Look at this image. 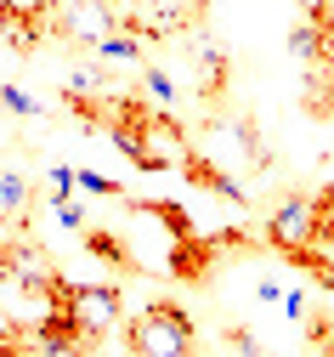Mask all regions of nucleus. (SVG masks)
Instances as JSON below:
<instances>
[{
	"mask_svg": "<svg viewBox=\"0 0 334 357\" xmlns=\"http://www.w3.org/2000/svg\"><path fill=\"white\" fill-rule=\"evenodd\" d=\"M125 351L130 357H193L199 351V324L176 301H148L125 324Z\"/></svg>",
	"mask_w": 334,
	"mask_h": 357,
	"instance_id": "obj_1",
	"label": "nucleus"
},
{
	"mask_svg": "<svg viewBox=\"0 0 334 357\" xmlns=\"http://www.w3.org/2000/svg\"><path fill=\"white\" fill-rule=\"evenodd\" d=\"M266 244H272L278 255L334 244V210H328L317 193H295V199H283V204L266 215Z\"/></svg>",
	"mask_w": 334,
	"mask_h": 357,
	"instance_id": "obj_2",
	"label": "nucleus"
},
{
	"mask_svg": "<svg viewBox=\"0 0 334 357\" xmlns=\"http://www.w3.org/2000/svg\"><path fill=\"white\" fill-rule=\"evenodd\" d=\"M289 57L306 68V79L334 74V0H301V17L289 23Z\"/></svg>",
	"mask_w": 334,
	"mask_h": 357,
	"instance_id": "obj_3",
	"label": "nucleus"
},
{
	"mask_svg": "<svg viewBox=\"0 0 334 357\" xmlns=\"http://www.w3.org/2000/svg\"><path fill=\"white\" fill-rule=\"evenodd\" d=\"M45 312H68L85 335L103 340V335L119 324L125 295H119V284H68V278H63V289L52 295V306H45Z\"/></svg>",
	"mask_w": 334,
	"mask_h": 357,
	"instance_id": "obj_4",
	"label": "nucleus"
},
{
	"mask_svg": "<svg viewBox=\"0 0 334 357\" xmlns=\"http://www.w3.org/2000/svg\"><path fill=\"white\" fill-rule=\"evenodd\" d=\"M57 34L97 52L108 34H119V6H108V0H57Z\"/></svg>",
	"mask_w": 334,
	"mask_h": 357,
	"instance_id": "obj_5",
	"label": "nucleus"
},
{
	"mask_svg": "<svg viewBox=\"0 0 334 357\" xmlns=\"http://www.w3.org/2000/svg\"><path fill=\"white\" fill-rule=\"evenodd\" d=\"M187 57H193V74H199V97H204L210 108H221L227 91H232V52L221 46L215 34L193 29V46H187Z\"/></svg>",
	"mask_w": 334,
	"mask_h": 357,
	"instance_id": "obj_6",
	"label": "nucleus"
},
{
	"mask_svg": "<svg viewBox=\"0 0 334 357\" xmlns=\"http://www.w3.org/2000/svg\"><path fill=\"white\" fill-rule=\"evenodd\" d=\"M29 335H34V357H91L97 351V335H85L68 312H40Z\"/></svg>",
	"mask_w": 334,
	"mask_h": 357,
	"instance_id": "obj_7",
	"label": "nucleus"
},
{
	"mask_svg": "<svg viewBox=\"0 0 334 357\" xmlns=\"http://www.w3.org/2000/svg\"><path fill=\"white\" fill-rule=\"evenodd\" d=\"M176 165H181V176H193V182H199V188H210L215 199H227V204H250V199H244V188H238L227 170H215L204 153H181Z\"/></svg>",
	"mask_w": 334,
	"mask_h": 357,
	"instance_id": "obj_8",
	"label": "nucleus"
},
{
	"mask_svg": "<svg viewBox=\"0 0 334 357\" xmlns=\"http://www.w3.org/2000/svg\"><path fill=\"white\" fill-rule=\"evenodd\" d=\"M0 215H6L17 233L29 227V215H34V182H23L17 170H0Z\"/></svg>",
	"mask_w": 334,
	"mask_h": 357,
	"instance_id": "obj_9",
	"label": "nucleus"
},
{
	"mask_svg": "<svg viewBox=\"0 0 334 357\" xmlns=\"http://www.w3.org/2000/svg\"><path fill=\"white\" fill-rule=\"evenodd\" d=\"M142 215H159L165 227H170V238L181 244V238H199V227H193V215H187L181 204H170V199H130Z\"/></svg>",
	"mask_w": 334,
	"mask_h": 357,
	"instance_id": "obj_10",
	"label": "nucleus"
},
{
	"mask_svg": "<svg viewBox=\"0 0 334 357\" xmlns=\"http://www.w3.org/2000/svg\"><path fill=\"white\" fill-rule=\"evenodd\" d=\"M79 238H85V250L97 255V261H114L119 273H130V266H136V255H130V250H125V244H119L114 233H97V227H85Z\"/></svg>",
	"mask_w": 334,
	"mask_h": 357,
	"instance_id": "obj_11",
	"label": "nucleus"
},
{
	"mask_svg": "<svg viewBox=\"0 0 334 357\" xmlns=\"http://www.w3.org/2000/svg\"><path fill=\"white\" fill-rule=\"evenodd\" d=\"M91 57H97V63H142V40L119 29V34H108V40H103V46L91 52Z\"/></svg>",
	"mask_w": 334,
	"mask_h": 357,
	"instance_id": "obj_12",
	"label": "nucleus"
},
{
	"mask_svg": "<svg viewBox=\"0 0 334 357\" xmlns=\"http://www.w3.org/2000/svg\"><path fill=\"white\" fill-rule=\"evenodd\" d=\"M301 329H306V340H312L317 357H334V318H323V312H306Z\"/></svg>",
	"mask_w": 334,
	"mask_h": 357,
	"instance_id": "obj_13",
	"label": "nucleus"
},
{
	"mask_svg": "<svg viewBox=\"0 0 334 357\" xmlns=\"http://www.w3.org/2000/svg\"><path fill=\"white\" fill-rule=\"evenodd\" d=\"M142 85H148V97H153L159 108H176V85H170V74H165V68L142 63Z\"/></svg>",
	"mask_w": 334,
	"mask_h": 357,
	"instance_id": "obj_14",
	"label": "nucleus"
},
{
	"mask_svg": "<svg viewBox=\"0 0 334 357\" xmlns=\"http://www.w3.org/2000/svg\"><path fill=\"white\" fill-rule=\"evenodd\" d=\"M74 188L97 193V199H125V188H119V182H108V176H97V170H74Z\"/></svg>",
	"mask_w": 334,
	"mask_h": 357,
	"instance_id": "obj_15",
	"label": "nucleus"
},
{
	"mask_svg": "<svg viewBox=\"0 0 334 357\" xmlns=\"http://www.w3.org/2000/svg\"><path fill=\"white\" fill-rule=\"evenodd\" d=\"M0 108H6V114H45V102H34L29 91H17V85H0Z\"/></svg>",
	"mask_w": 334,
	"mask_h": 357,
	"instance_id": "obj_16",
	"label": "nucleus"
},
{
	"mask_svg": "<svg viewBox=\"0 0 334 357\" xmlns=\"http://www.w3.org/2000/svg\"><path fill=\"white\" fill-rule=\"evenodd\" d=\"M227 346H232V351H238V357H266V346H261V340H255V335H250V329H238V324H232V329H227Z\"/></svg>",
	"mask_w": 334,
	"mask_h": 357,
	"instance_id": "obj_17",
	"label": "nucleus"
},
{
	"mask_svg": "<svg viewBox=\"0 0 334 357\" xmlns=\"http://www.w3.org/2000/svg\"><path fill=\"white\" fill-rule=\"evenodd\" d=\"M255 295H261L266 306H283V284H278V278H261V284H255Z\"/></svg>",
	"mask_w": 334,
	"mask_h": 357,
	"instance_id": "obj_18",
	"label": "nucleus"
},
{
	"mask_svg": "<svg viewBox=\"0 0 334 357\" xmlns=\"http://www.w3.org/2000/svg\"><path fill=\"white\" fill-rule=\"evenodd\" d=\"M317 199H323V204L334 210V182H323V188H317Z\"/></svg>",
	"mask_w": 334,
	"mask_h": 357,
	"instance_id": "obj_19",
	"label": "nucleus"
}]
</instances>
